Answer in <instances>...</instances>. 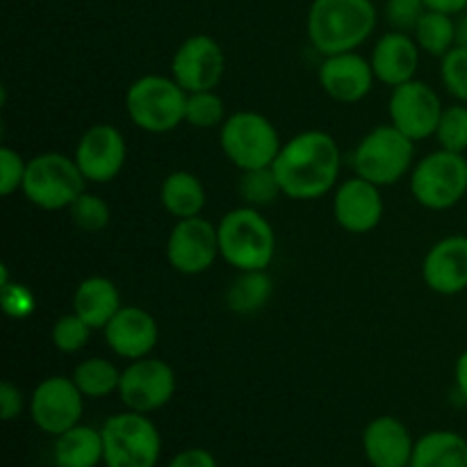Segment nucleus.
<instances>
[{"mask_svg":"<svg viewBox=\"0 0 467 467\" xmlns=\"http://www.w3.org/2000/svg\"><path fill=\"white\" fill-rule=\"evenodd\" d=\"M340 146L324 130H306L287 140L272 164L283 196L292 201L327 196L340 178Z\"/></svg>","mask_w":467,"mask_h":467,"instance_id":"obj_1","label":"nucleus"},{"mask_svg":"<svg viewBox=\"0 0 467 467\" xmlns=\"http://www.w3.org/2000/svg\"><path fill=\"white\" fill-rule=\"evenodd\" d=\"M377 27L372 0H313L306 18L308 41L322 57L358 50Z\"/></svg>","mask_w":467,"mask_h":467,"instance_id":"obj_2","label":"nucleus"},{"mask_svg":"<svg viewBox=\"0 0 467 467\" xmlns=\"http://www.w3.org/2000/svg\"><path fill=\"white\" fill-rule=\"evenodd\" d=\"M219 254L237 272H260L274 263L276 233L258 208L228 210L217 223Z\"/></svg>","mask_w":467,"mask_h":467,"instance_id":"obj_3","label":"nucleus"},{"mask_svg":"<svg viewBox=\"0 0 467 467\" xmlns=\"http://www.w3.org/2000/svg\"><path fill=\"white\" fill-rule=\"evenodd\" d=\"M187 91L173 78L141 76L128 87L126 112L140 130L164 135L185 123Z\"/></svg>","mask_w":467,"mask_h":467,"instance_id":"obj_4","label":"nucleus"},{"mask_svg":"<svg viewBox=\"0 0 467 467\" xmlns=\"http://www.w3.org/2000/svg\"><path fill=\"white\" fill-rule=\"evenodd\" d=\"M415 141L397 130L392 123L377 126L358 141L351 155L356 176L379 187L400 182L413 167Z\"/></svg>","mask_w":467,"mask_h":467,"instance_id":"obj_5","label":"nucleus"},{"mask_svg":"<svg viewBox=\"0 0 467 467\" xmlns=\"http://www.w3.org/2000/svg\"><path fill=\"white\" fill-rule=\"evenodd\" d=\"M100 433L105 467H158L162 456V436L149 415L135 410L117 413L105 420Z\"/></svg>","mask_w":467,"mask_h":467,"instance_id":"obj_6","label":"nucleus"},{"mask_svg":"<svg viewBox=\"0 0 467 467\" xmlns=\"http://www.w3.org/2000/svg\"><path fill=\"white\" fill-rule=\"evenodd\" d=\"M219 146L228 162L240 171L272 167L283 141L265 114L242 109L231 114L219 128Z\"/></svg>","mask_w":467,"mask_h":467,"instance_id":"obj_7","label":"nucleus"},{"mask_svg":"<svg viewBox=\"0 0 467 467\" xmlns=\"http://www.w3.org/2000/svg\"><path fill=\"white\" fill-rule=\"evenodd\" d=\"M87 178L73 158L64 153H39L27 160L23 196L41 210H68L85 192Z\"/></svg>","mask_w":467,"mask_h":467,"instance_id":"obj_8","label":"nucleus"},{"mask_svg":"<svg viewBox=\"0 0 467 467\" xmlns=\"http://www.w3.org/2000/svg\"><path fill=\"white\" fill-rule=\"evenodd\" d=\"M410 194L427 210H450L467 194V158L454 150H433L410 171Z\"/></svg>","mask_w":467,"mask_h":467,"instance_id":"obj_9","label":"nucleus"},{"mask_svg":"<svg viewBox=\"0 0 467 467\" xmlns=\"http://www.w3.org/2000/svg\"><path fill=\"white\" fill-rule=\"evenodd\" d=\"M117 395L128 410L144 415L155 413L176 395V374L171 365L153 356L130 360L128 368L121 369Z\"/></svg>","mask_w":467,"mask_h":467,"instance_id":"obj_10","label":"nucleus"},{"mask_svg":"<svg viewBox=\"0 0 467 467\" xmlns=\"http://www.w3.org/2000/svg\"><path fill=\"white\" fill-rule=\"evenodd\" d=\"M30 420L41 433L57 438L80 424L85 413V395L71 377H48L32 390L27 401Z\"/></svg>","mask_w":467,"mask_h":467,"instance_id":"obj_11","label":"nucleus"},{"mask_svg":"<svg viewBox=\"0 0 467 467\" xmlns=\"http://www.w3.org/2000/svg\"><path fill=\"white\" fill-rule=\"evenodd\" d=\"M442 109L445 105L438 91L422 80H410L395 87L388 103L390 123L406 137H410L415 144L436 137Z\"/></svg>","mask_w":467,"mask_h":467,"instance_id":"obj_12","label":"nucleus"},{"mask_svg":"<svg viewBox=\"0 0 467 467\" xmlns=\"http://www.w3.org/2000/svg\"><path fill=\"white\" fill-rule=\"evenodd\" d=\"M219 233L203 217L176 219L167 240V260L182 276L208 272L219 258Z\"/></svg>","mask_w":467,"mask_h":467,"instance_id":"obj_13","label":"nucleus"},{"mask_svg":"<svg viewBox=\"0 0 467 467\" xmlns=\"http://www.w3.org/2000/svg\"><path fill=\"white\" fill-rule=\"evenodd\" d=\"M226 71V57L217 39L210 35H192L171 57V78L187 91L217 89Z\"/></svg>","mask_w":467,"mask_h":467,"instance_id":"obj_14","label":"nucleus"},{"mask_svg":"<svg viewBox=\"0 0 467 467\" xmlns=\"http://www.w3.org/2000/svg\"><path fill=\"white\" fill-rule=\"evenodd\" d=\"M128 158V146L121 130L109 123H96L82 132L73 160L91 185L112 182L121 173Z\"/></svg>","mask_w":467,"mask_h":467,"instance_id":"obj_15","label":"nucleus"},{"mask_svg":"<svg viewBox=\"0 0 467 467\" xmlns=\"http://www.w3.org/2000/svg\"><path fill=\"white\" fill-rule=\"evenodd\" d=\"M319 87L331 100L342 105L360 103L372 91L374 68L369 59L351 50V53L328 55L319 64Z\"/></svg>","mask_w":467,"mask_h":467,"instance_id":"obj_16","label":"nucleus"},{"mask_svg":"<svg viewBox=\"0 0 467 467\" xmlns=\"http://www.w3.org/2000/svg\"><path fill=\"white\" fill-rule=\"evenodd\" d=\"M333 214L337 226L354 235L374 231L383 219L381 187L365 178L354 176L340 182L333 196Z\"/></svg>","mask_w":467,"mask_h":467,"instance_id":"obj_17","label":"nucleus"},{"mask_svg":"<svg viewBox=\"0 0 467 467\" xmlns=\"http://www.w3.org/2000/svg\"><path fill=\"white\" fill-rule=\"evenodd\" d=\"M105 345L114 356L140 360L153 354L160 340V328L153 315L140 306H121L103 328Z\"/></svg>","mask_w":467,"mask_h":467,"instance_id":"obj_18","label":"nucleus"},{"mask_svg":"<svg viewBox=\"0 0 467 467\" xmlns=\"http://www.w3.org/2000/svg\"><path fill=\"white\" fill-rule=\"evenodd\" d=\"M422 278L436 295L456 296L467 290V235H447L429 249Z\"/></svg>","mask_w":467,"mask_h":467,"instance_id":"obj_19","label":"nucleus"},{"mask_svg":"<svg viewBox=\"0 0 467 467\" xmlns=\"http://www.w3.org/2000/svg\"><path fill=\"white\" fill-rule=\"evenodd\" d=\"M415 441L395 415H379L365 427L363 451L372 467H410Z\"/></svg>","mask_w":467,"mask_h":467,"instance_id":"obj_20","label":"nucleus"},{"mask_svg":"<svg viewBox=\"0 0 467 467\" xmlns=\"http://www.w3.org/2000/svg\"><path fill=\"white\" fill-rule=\"evenodd\" d=\"M420 53L422 50H420L413 35L392 30L379 36L369 62H372L377 80L395 89V87L404 85V82L415 80V73L420 68Z\"/></svg>","mask_w":467,"mask_h":467,"instance_id":"obj_21","label":"nucleus"},{"mask_svg":"<svg viewBox=\"0 0 467 467\" xmlns=\"http://www.w3.org/2000/svg\"><path fill=\"white\" fill-rule=\"evenodd\" d=\"M121 310V295L105 276H89L73 292V313L80 315L91 328L103 331L109 319Z\"/></svg>","mask_w":467,"mask_h":467,"instance_id":"obj_22","label":"nucleus"},{"mask_svg":"<svg viewBox=\"0 0 467 467\" xmlns=\"http://www.w3.org/2000/svg\"><path fill=\"white\" fill-rule=\"evenodd\" d=\"M105 461L103 433L89 424H76L59 433L53 445L55 467H99Z\"/></svg>","mask_w":467,"mask_h":467,"instance_id":"obj_23","label":"nucleus"},{"mask_svg":"<svg viewBox=\"0 0 467 467\" xmlns=\"http://www.w3.org/2000/svg\"><path fill=\"white\" fill-rule=\"evenodd\" d=\"M410 467H467V441L447 429L424 433L415 441Z\"/></svg>","mask_w":467,"mask_h":467,"instance_id":"obj_24","label":"nucleus"},{"mask_svg":"<svg viewBox=\"0 0 467 467\" xmlns=\"http://www.w3.org/2000/svg\"><path fill=\"white\" fill-rule=\"evenodd\" d=\"M160 201L164 210L176 219L201 217L205 208V187L192 171H171L160 187Z\"/></svg>","mask_w":467,"mask_h":467,"instance_id":"obj_25","label":"nucleus"},{"mask_svg":"<svg viewBox=\"0 0 467 467\" xmlns=\"http://www.w3.org/2000/svg\"><path fill=\"white\" fill-rule=\"evenodd\" d=\"M274 295V281L267 269L240 272L226 290V306L237 315H254L269 304Z\"/></svg>","mask_w":467,"mask_h":467,"instance_id":"obj_26","label":"nucleus"},{"mask_svg":"<svg viewBox=\"0 0 467 467\" xmlns=\"http://www.w3.org/2000/svg\"><path fill=\"white\" fill-rule=\"evenodd\" d=\"M71 379L78 390L85 395V400H105L112 392H119L121 369H117L112 360L94 356V358H85L82 363H78Z\"/></svg>","mask_w":467,"mask_h":467,"instance_id":"obj_27","label":"nucleus"},{"mask_svg":"<svg viewBox=\"0 0 467 467\" xmlns=\"http://www.w3.org/2000/svg\"><path fill=\"white\" fill-rule=\"evenodd\" d=\"M413 39L422 53L442 59L456 46V18L427 9L415 26Z\"/></svg>","mask_w":467,"mask_h":467,"instance_id":"obj_28","label":"nucleus"},{"mask_svg":"<svg viewBox=\"0 0 467 467\" xmlns=\"http://www.w3.org/2000/svg\"><path fill=\"white\" fill-rule=\"evenodd\" d=\"M237 192H240L242 201L251 208H263V205L274 203L278 196H283L281 182H278L272 167L242 171L240 181H237Z\"/></svg>","mask_w":467,"mask_h":467,"instance_id":"obj_29","label":"nucleus"},{"mask_svg":"<svg viewBox=\"0 0 467 467\" xmlns=\"http://www.w3.org/2000/svg\"><path fill=\"white\" fill-rule=\"evenodd\" d=\"M226 121V105L223 99L214 89L208 91H192L187 94L185 103V123L192 128H201V130H210V128H222Z\"/></svg>","mask_w":467,"mask_h":467,"instance_id":"obj_30","label":"nucleus"},{"mask_svg":"<svg viewBox=\"0 0 467 467\" xmlns=\"http://www.w3.org/2000/svg\"><path fill=\"white\" fill-rule=\"evenodd\" d=\"M68 217L76 223L80 231L85 233H100L108 228L109 217H112V210L109 203L99 194H91V192H82L71 205H68Z\"/></svg>","mask_w":467,"mask_h":467,"instance_id":"obj_31","label":"nucleus"},{"mask_svg":"<svg viewBox=\"0 0 467 467\" xmlns=\"http://www.w3.org/2000/svg\"><path fill=\"white\" fill-rule=\"evenodd\" d=\"M91 331L94 328L76 313L62 315L57 322L53 324V331H50V340H53L55 349L62 351V354H78L87 347L89 342Z\"/></svg>","mask_w":467,"mask_h":467,"instance_id":"obj_32","label":"nucleus"},{"mask_svg":"<svg viewBox=\"0 0 467 467\" xmlns=\"http://www.w3.org/2000/svg\"><path fill=\"white\" fill-rule=\"evenodd\" d=\"M436 140L441 149L465 153L467 150V105L454 103L442 109L441 123H438Z\"/></svg>","mask_w":467,"mask_h":467,"instance_id":"obj_33","label":"nucleus"},{"mask_svg":"<svg viewBox=\"0 0 467 467\" xmlns=\"http://www.w3.org/2000/svg\"><path fill=\"white\" fill-rule=\"evenodd\" d=\"M441 78L445 89L456 99V103L467 105V46L456 44L441 59Z\"/></svg>","mask_w":467,"mask_h":467,"instance_id":"obj_34","label":"nucleus"},{"mask_svg":"<svg viewBox=\"0 0 467 467\" xmlns=\"http://www.w3.org/2000/svg\"><path fill=\"white\" fill-rule=\"evenodd\" d=\"M26 171L27 162L23 160V155L9 146H3L0 149V194L12 196L14 192L21 190Z\"/></svg>","mask_w":467,"mask_h":467,"instance_id":"obj_35","label":"nucleus"},{"mask_svg":"<svg viewBox=\"0 0 467 467\" xmlns=\"http://www.w3.org/2000/svg\"><path fill=\"white\" fill-rule=\"evenodd\" d=\"M427 12L422 0H388L386 16L395 30L413 32L422 14Z\"/></svg>","mask_w":467,"mask_h":467,"instance_id":"obj_36","label":"nucleus"},{"mask_svg":"<svg viewBox=\"0 0 467 467\" xmlns=\"http://www.w3.org/2000/svg\"><path fill=\"white\" fill-rule=\"evenodd\" d=\"M0 295H3V310L9 317L26 319L35 313V295L21 283H5L0 285Z\"/></svg>","mask_w":467,"mask_h":467,"instance_id":"obj_37","label":"nucleus"},{"mask_svg":"<svg viewBox=\"0 0 467 467\" xmlns=\"http://www.w3.org/2000/svg\"><path fill=\"white\" fill-rule=\"evenodd\" d=\"M23 406H26V401H23L21 388L14 386L12 381L0 383V418L5 422H12L23 413Z\"/></svg>","mask_w":467,"mask_h":467,"instance_id":"obj_38","label":"nucleus"},{"mask_svg":"<svg viewBox=\"0 0 467 467\" xmlns=\"http://www.w3.org/2000/svg\"><path fill=\"white\" fill-rule=\"evenodd\" d=\"M164 467H219V463L213 451L203 450V447H190V450H182L171 456Z\"/></svg>","mask_w":467,"mask_h":467,"instance_id":"obj_39","label":"nucleus"},{"mask_svg":"<svg viewBox=\"0 0 467 467\" xmlns=\"http://www.w3.org/2000/svg\"><path fill=\"white\" fill-rule=\"evenodd\" d=\"M422 3L427 9L450 14V16H459V14L467 12V0H422Z\"/></svg>","mask_w":467,"mask_h":467,"instance_id":"obj_40","label":"nucleus"},{"mask_svg":"<svg viewBox=\"0 0 467 467\" xmlns=\"http://www.w3.org/2000/svg\"><path fill=\"white\" fill-rule=\"evenodd\" d=\"M454 383L456 390L467 400V349L459 356V360L454 365Z\"/></svg>","mask_w":467,"mask_h":467,"instance_id":"obj_41","label":"nucleus"},{"mask_svg":"<svg viewBox=\"0 0 467 467\" xmlns=\"http://www.w3.org/2000/svg\"><path fill=\"white\" fill-rule=\"evenodd\" d=\"M456 44L467 46V12L456 21Z\"/></svg>","mask_w":467,"mask_h":467,"instance_id":"obj_42","label":"nucleus"}]
</instances>
